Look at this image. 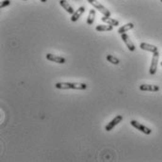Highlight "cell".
<instances>
[{
    "label": "cell",
    "instance_id": "cell-4",
    "mask_svg": "<svg viewBox=\"0 0 162 162\" xmlns=\"http://www.w3.org/2000/svg\"><path fill=\"white\" fill-rule=\"evenodd\" d=\"M130 124H131V126H134L137 130H140L141 132L144 133L145 135H150V134L152 133V130H151L150 128H148L147 126H143V125L138 123V122L135 121V120H132V121L130 122Z\"/></svg>",
    "mask_w": 162,
    "mask_h": 162
},
{
    "label": "cell",
    "instance_id": "cell-7",
    "mask_svg": "<svg viewBox=\"0 0 162 162\" xmlns=\"http://www.w3.org/2000/svg\"><path fill=\"white\" fill-rule=\"evenodd\" d=\"M46 59L50 61H53V62H56V63H59V64H63L66 62V59L60 56H58V55H54V54H47L46 55Z\"/></svg>",
    "mask_w": 162,
    "mask_h": 162
},
{
    "label": "cell",
    "instance_id": "cell-21",
    "mask_svg": "<svg viewBox=\"0 0 162 162\" xmlns=\"http://www.w3.org/2000/svg\"><path fill=\"white\" fill-rule=\"evenodd\" d=\"M25 1H26V0H25Z\"/></svg>",
    "mask_w": 162,
    "mask_h": 162
},
{
    "label": "cell",
    "instance_id": "cell-19",
    "mask_svg": "<svg viewBox=\"0 0 162 162\" xmlns=\"http://www.w3.org/2000/svg\"><path fill=\"white\" fill-rule=\"evenodd\" d=\"M160 64H161V66H162V61H161V62H160Z\"/></svg>",
    "mask_w": 162,
    "mask_h": 162
},
{
    "label": "cell",
    "instance_id": "cell-8",
    "mask_svg": "<svg viewBox=\"0 0 162 162\" xmlns=\"http://www.w3.org/2000/svg\"><path fill=\"white\" fill-rule=\"evenodd\" d=\"M140 90L142 92H159V87L157 85H149V84H142L140 86Z\"/></svg>",
    "mask_w": 162,
    "mask_h": 162
},
{
    "label": "cell",
    "instance_id": "cell-3",
    "mask_svg": "<svg viewBox=\"0 0 162 162\" xmlns=\"http://www.w3.org/2000/svg\"><path fill=\"white\" fill-rule=\"evenodd\" d=\"M159 53L155 52L153 53V58H152V62H151V66H150V75H155L157 73V69H158V63H159Z\"/></svg>",
    "mask_w": 162,
    "mask_h": 162
},
{
    "label": "cell",
    "instance_id": "cell-2",
    "mask_svg": "<svg viewBox=\"0 0 162 162\" xmlns=\"http://www.w3.org/2000/svg\"><path fill=\"white\" fill-rule=\"evenodd\" d=\"M88 2H89L93 8H95L99 12H101L104 16L110 17V11H109L106 7H104L102 4H100L98 1H96V0H88Z\"/></svg>",
    "mask_w": 162,
    "mask_h": 162
},
{
    "label": "cell",
    "instance_id": "cell-10",
    "mask_svg": "<svg viewBox=\"0 0 162 162\" xmlns=\"http://www.w3.org/2000/svg\"><path fill=\"white\" fill-rule=\"evenodd\" d=\"M59 5L69 13V14H74L75 9L73 8V7L66 1V0H59Z\"/></svg>",
    "mask_w": 162,
    "mask_h": 162
},
{
    "label": "cell",
    "instance_id": "cell-20",
    "mask_svg": "<svg viewBox=\"0 0 162 162\" xmlns=\"http://www.w3.org/2000/svg\"><path fill=\"white\" fill-rule=\"evenodd\" d=\"M160 1H161V2H162V0H160Z\"/></svg>",
    "mask_w": 162,
    "mask_h": 162
},
{
    "label": "cell",
    "instance_id": "cell-5",
    "mask_svg": "<svg viewBox=\"0 0 162 162\" xmlns=\"http://www.w3.org/2000/svg\"><path fill=\"white\" fill-rule=\"evenodd\" d=\"M122 121H123V116H122V115H117L113 120H111V121L106 126L105 129H106L107 131H111V130H112L118 124H120Z\"/></svg>",
    "mask_w": 162,
    "mask_h": 162
},
{
    "label": "cell",
    "instance_id": "cell-14",
    "mask_svg": "<svg viewBox=\"0 0 162 162\" xmlns=\"http://www.w3.org/2000/svg\"><path fill=\"white\" fill-rule=\"evenodd\" d=\"M96 31H111L113 29V26L110 25H97L95 27Z\"/></svg>",
    "mask_w": 162,
    "mask_h": 162
},
{
    "label": "cell",
    "instance_id": "cell-18",
    "mask_svg": "<svg viewBox=\"0 0 162 162\" xmlns=\"http://www.w3.org/2000/svg\"><path fill=\"white\" fill-rule=\"evenodd\" d=\"M46 1H47V0H41V2H42V3H45Z\"/></svg>",
    "mask_w": 162,
    "mask_h": 162
},
{
    "label": "cell",
    "instance_id": "cell-6",
    "mask_svg": "<svg viewBox=\"0 0 162 162\" xmlns=\"http://www.w3.org/2000/svg\"><path fill=\"white\" fill-rule=\"evenodd\" d=\"M122 40L124 41V42L126 43V45L127 46V48L129 49V51L133 52V51H135V50H136L135 44L132 42V41L130 40V38H129V36H128L127 34L123 33V34H122Z\"/></svg>",
    "mask_w": 162,
    "mask_h": 162
},
{
    "label": "cell",
    "instance_id": "cell-15",
    "mask_svg": "<svg viewBox=\"0 0 162 162\" xmlns=\"http://www.w3.org/2000/svg\"><path fill=\"white\" fill-rule=\"evenodd\" d=\"M95 19V10L94 9H91L89 12V16L87 19V24L88 25H92Z\"/></svg>",
    "mask_w": 162,
    "mask_h": 162
},
{
    "label": "cell",
    "instance_id": "cell-13",
    "mask_svg": "<svg viewBox=\"0 0 162 162\" xmlns=\"http://www.w3.org/2000/svg\"><path fill=\"white\" fill-rule=\"evenodd\" d=\"M133 27H134V24H132V23H128V24H126V25H123L122 27H120V28H119V30H118V33L122 35L123 33H125V32H126V31H128V30L132 29Z\"/></svg>",
    "mask_w": 162,
    "mask_h": 162
},
{
    "label": "cell",
    "instance_id": "cell-9",
    "mask_svg": "<svg viewBox=\"0 0 162 162\" xmlns=\"http://www.w3.org/2000/svg\"><path fill=\"white\" fill-rule=\"evenodd\" d=\"M141 48L142 50H145V51H148V52H151V53L158 52V47L157 46L149 44V43H146V42H142L141 43Z\"/></svg>",
    "mask_w": 162,
    "mask_h": 162
},
{
    "label": "cell",
    "instance_id": "cell-16",
    "mask_svg": "<svg viewBox=\"0 0 162 162\" xmlns=\"http://www.w3.org/2000/svg\"><path fill=\"white\" fill-rule=\"evenodd\" d=\"M107 60H108L109 62L112 63V64H115V65H117V64L120 63L119 59H117L116 57H114V56H112V55H108V56H107Z\"/></svg>",
    "mask_w": 162,
    "mask_h": 162
},
{
    "label": "cell",
    "instance_id": "cell-1",
    "mask_svg": "<svg viewBox=\"0 0 162 162\" xmlns=\"http://www.w3.org/2000/svg\"><path fill=\"white\" fill-rule=\"evenodd\" d=\"M55 87L59 90H77L83 91L87 89V84L85 83H72V82H58Z\"/></svg>",
    "mask_w": 162,
    "mask_h": 162
},
{
    "label": "cell",
    "instance_id": "cell-17",
    "mask_svg": "<svg viewBox=\"0 0 162 162\" xmlns=\"http://www.w3.org/2000/svg\"><path fill=\"white\" fill-rule=\"evenodd\" d=\"M9 4H10V0H4V1L1 3V5H0V8H5V7L8 6Z\"/></svg>",
    "mask_w": 162,
    "mask_h": 162
},
{
    "label": "cell",
    "instance_id": "cell-11",
    "mask_svg": "<svg viewBox=\"0 0 162 162\" xmlns=\"http://www.w3.org/2000/svg\"><path fill=\"white\" fill-rule=\"evenodd\" d=\"M84 12H85V8H84V7H80L78 9H76V11L74 12L73 16L71 17V21H72V22H76V21L79 19V17H80Z\"/></svg>",
    "mask_w": 162,
    "mask_h": 162
},
{
    "label": "cell",
    "instance_id": "cell-12",
    "mask_svg": "<svg viewBox=\"0 0 162 162\" xmlns=\"http://www.w3.org/2000/svg\"><path fill=\"white\" fill-rule=\"evenodd\" d=\"M104 23H107L108 25H110L112 26H118L119 25V21L115 20V19H112L110 17H107V16H104L102 17L101 19Z\"/></svg>",
    "mask_w": 162,
    "mask_h": 162
}]
</instances>
